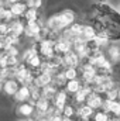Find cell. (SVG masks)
<instances>
[{
    "label": "cell",
    "mask_w": 120,
    "mask_h": 121,
    "mask_svg": "<svg viewBox=\"0 0 120 121\" xmlns=\"http://www.w3.org/2000/svg\"><path fill=\"white\" fill-rule=\"evenodd\" d=\"M17 121H35V117H30V118H20Z\"/></svg>",
    "instance_id": "cell-32"
},
{
    "label": "cell",
    "mask_w": 120,
    "mask_h": 121,
    "mask_svg": "<svg viewBox=\"0 0 120 121\" xmlns=\"http://www.w3.org/2000/svg\"><path fill=\"white\" fill-rule=\"evenodd\" d=\"M54 49H55V54L64 55V54H66L68 51L72 49V42L69 39L61 37V34H60V38L55 39V42H54Z\"/></svg>",
    "instance_id": "cell-12"
},
{
    "label": "cell",
    "mask_w": 120,
    "mask_h": 121,
    "mask_svg": "<svg viewBox=\"0 0 120 121\" xmlns=\"http://www.w3.org/2000/svg\"><path fill=\"white\" fill-rule=\"evenodd\" d=\"M96 37V31H95V28L90 26V24H86L85 23V26H83V31H82V39L83 41H89V39H92V38H95Z\"/></svg>",
    "instance_id": "cell-24"
},
{
    "label": "cell",
    "mask_w": 120,
    "mask_h": 121,
    "mask_svg": "<svg viewBox=\"0 0 120 121\" xmlns=\"http://www.w3.org/2000/svg\"><path fill=\"white\" fill-rule=\"evenodd\" d=\"M81 87H82V82H81L79 78H76V79L68 80V82L65 83V86H64V90L66 91L69 96H74V94L79 90Z\"/></svg>",
    "instance_id": "cell-17"
},
{
    "label": "cell",
    "mask_w": 120,
    "mask_h": 121,
    "mask_svg": "<svg viewBox=\"0 0 120 121\" xmlns=\"http://www.w3.org/2000/svg\"><path fill=\"white\" fill-rule=\"evenodd\" d=\"M41 96V87H37V86H30V101L31 103H35Z\"/></svg>",
    "instance_id": "cell-26"
},
{
    "label": "cell",
    "mask_w": 120,
    "mask_h": 121,
    "mask_svg": "<svg viewBox=\"0 0 120 121\" xmlns=\"http://www.w3.org/2000/svg\"><path fill=\"white\" fill-rule=\"evenodd\" d=\"M64 75L66 80H72V79L79 78V70L78 68H64Z\"/></svg>",
    "instance_id": "cell-25"
},
{
    "label": "cell",
    "mask_w": 120,
    "mask_h": 121,
    "mask_svg": "<svg viewBox=\"0 0 120 121\" xmlns=\"http://www.w3.org/2000/svg\"><path fill=\"white\" fill-rule=\"evenodd\" d=\"M48 121H62V116L61 114H51V116H45Z\"/></svg>",
    "instance_id": "cell-30"
},
{
    "label": "cell",
    "mask_w": 120,
    "mask_h": 121,
    "mask_svg": "<svg viewBox=\"0 0 120 121\" xmlns=\"http://www.w3.org/2000/svg\"><path fill=\"white\" fill-rule=\"evenodd\" d=\"M9 9H10V11L13 13V16H14L16 18H20V17H23V16H24L26 10H27L28 7H27L26 0H17V1H14V3H11V4H9Z\"/></svg>",
    "instance_id": "cell-13"
},
{
    "label": "cell",
    "mask_w": 120,
    "mask_h": 121,
    "mask_svg": "<svg viewBox=\"0 0 120 121\" xmlns=\"http://www.w3.org/2000/svg\"><path fill=\"white\" fill-rule=\"evenodd\" d=\"M106 58L110 60L113 65L120 63V44L119 42H110L106 48Z\"/></svg>",
    "instance_id": "cell-8"
},
{
    "label": "cell",
    "mask_w": 120,
    "mask_h": 121,
    "mask_svg": "<svg viewBox=\"0 0 120 121\" xmlns=\"http://www.w3.org/2000/svg\"><path fill=\"white\" fill-rule=\"evenodd\" d=\"M1 85H3V80L0 79V91H1Z\"/></svg>",
    "instance_id": "cell-37"
},
{
    "label": "cell",
    "mask_w": 120,
    "mask_h": 121,
    "mask_svg": "<svg viewBox=\"0 0 120 121\" xmlns=\"http://www.w3.org/2000/svg\"><path fill=\"white\" fill-rule=\"evenodd\" d=\"M0 6H6V4H1V3H0Z\"/></svg>",
    "instance_id": "cell-39"
},
{
    "label": "cell",
    "mask_w": 120,
    "mask_h": 121,
    "mask_svg": "<svg viewBox=\"0 0 120 121\" xmlns=\"http://www.w3.org/2000/svg\"><path fill=\"white\" fill-rule=\"evenodd\" d=\"M51 101H52V106H54L55 108H58V110L62 111V108L65 107V104L72 103V96H69L64 89H60V90L55 93V96L52 97Z\"/></svg>",
    "instance_id": "cell-4"
},
{
    "label": "cell",
    "mask_w": 120,
    "mask_h": 121,
    "mask_svg": "<svg viewBox=\"0 0 120 121\" xmlns=\"http://www.w3.org/2000/svg\"><path fill=\"white\" fill-rule=\"evenodd\" d=\"M51 82H52V75H51V73L38 72V73L34 76V82H32V86H37V87H44V86L50 85Z\"/></svg>",
    "instance_id": "cell-16"
},
{
    "label": "cell",
    "mask_w": 120,
    "mask_h": 121,
    "mask_svg": "<svg viewBox=\"0 0 120 121\" xmlns=\"http://www.w3.org/2000/svg\"><path fill=\"white\" fill-rule=\"evenodd\" d=\"M10 32L17 35V37H23L24 35V27H26V21L20 17V18H14L10 23Z\"/></svg>",
    "instance_id": "cell-15"
},
{
    "label": "cell",
    "mask_w": 120,
    "mask_h": 121,
    "mask_svg": "<svg viewBox=\"0 0 120 121\" xmlns=\"http://www.w3.org/2000/svg\"><path fill=\"white\" fill-rule=\"evenodd\" d=\"M85 104H88L92 110H99V108H102V104H103V96L96 91H92L88 96Z\"/></svg>",
    "instance_id": "cell-14"
},
{
    "label": "cell",
    "mask_w": 120,
    "mask_h": 121,
    "mask_svg": "<svg viewBox=\"0 0 120 121\" xmlns=\"http://www.w3.org/2000/svg\"><path fill=\"white\" fill-rule=\"evenodd\" d=\"M42 26H44V21H42L41 18L37 20V21H28V23H26V27H24V37H27V38H30V39H34V38L38 35L40 30L42 28Z\"/></svg>",
    "instance_id": "cell-6"
},
{
    "label": "cell",
    "mask_w": 120,
    "mask_h": 121,
    "mask_svg": "<svg viewBox=\"0 0 120 121\" xmlns=\"http://www.w3.org/2000/svg\"><path fill=\"white\" fill-rule=\"evenodd\" d=\"M79 121H89V120H79Z\"/></svg>",
    "instance_id": "cell-38"
},
{
    "label": "cell",
    "mask_w": 120,
    "mask_h": 121,
    "mask_svg": "<svg viewBox=\"0 0 120 121\" xmlns=\"http://www.w3.org/2000/svg\"><path fill=\"white\" fill-rule=\"evenodd\" d=\"M117 100L120 101V86H117Z\"/></svg>",
    "instance_id": "cell-34"
},
{
    "label": "cell",
    "mask_w": 120,
    "mask_h": 121,
    "mask_svg": "<svg viewBox=\"0 0 120 121\" xmlns=\"http://www.w3.org/2000/svg\"><path fill=\"white\" fill-rule=\"evenodd\" d=\"M13 101L16 104H20V103H24V101H30V86H26V85H20V87L17 89V91L11 96Z\"/></svg>",
    "instance_id": "cell-9"
},
{
    "label": "cell",
    "mask_w": 120,
    "mask_h": 121,
    "mask_svg": "<svg viewBox=\"0 0 120 121\" xmlns=\"http://www.w3.org/2000/svg\"><path fill=\"white\" fill-rule=\"evenodd\" d=\"M16 114H17L20 118H30V117H34V116H35L34 103H31V101H24V103L17 104V107H16Z\"/></svg>",
    "instance_id": "cell-5"
},
{
    "label": "cell",
    "mask_w": 120,
    "mask_h": 121,
    "mask_svg": "<svg viewBox=\"0 0 120 121\" xmlns=\"http://www.w3.org/2000/svg\"><path fill=\"white\" fill-rule=\"evenodd\" d=\"M34 108H35V116L34 117H45V116H51L54 113V106L52 101L45 99V97H40L35 103H34Z\"/></svg>",
    "instance_id": "cell-3"
},
{
    "label": "cell",
    "mask_w": 120,
    "mask_h": 121,
    "mask_svg": "<svg viewBox=\"0 0 120 121\" xmlns=\"http://www.w3.org/2000/svg\"><path fill=\"white\" fill-rule=\"evenodd\" d=\"M110 120V114L106 113L105 110L99 108V110H95L92 117L89 118V121H109Z\"/></svg>",
    "instance_id": "cell-23"
},
{
    "label": "cell",
    "mask_w": 120,
    "mask_h": 121,
    "mask_svg": "<svg viewBox=\"0 0 120 121\" xmlns=\"http://www.w3.org/2000/svg\"><path fill=\"white\" fill-rule=\"evenodd\" d=\"M75 21H76V13L72 9H64L58 13H55V14H51L44 21V24L51 31L61 32L62 30H65L66 27H69Z\"/></svg>",
    "instance_id": "cell-1"
},
{
    "label": "cell",
    "mask_w": 120,
    "mask_h": 121,
    "mask_svg": "<svg viewBox=\"0 0 120 121\" xmlns=\"http://www.w3.org/2000/svg\"><path fill=\"white\" fill-rule=\"evenodd\" d=\"M26 3H27V7H30V9H41L42 7V0H26Z\"/></svg>",
    "instance_id": "cell-29"
},
{
    "label": "cell",
    "mask_w": 120,
    "mask_h": 121,
    "mask_svg": "<svg viewBox=\"0 0 120 121\" xmlns=\"http://www.w3.org/2000/svg\"><path fill=\"white\" fill-rule=\"evenodd\" d=\"M35 121H48L47 117H35Z\"/></svg>",
    "instance_id": "cell-33"
},
{
    "label": "cell",
    "mask_w": 120,
    "mask_h": 121,
    "mask_svg": "<svg viewBox=\"0 0 120 121\" xmlns=\"http://www.w3.org/2000/svg\"><path fill=\"white\" fill-rule=\"evenodd\" d=\"M93 111L95 110H92L88 104H81V106L76 107V114L81 120H89L92 117V114H93Z\"/></svg>",
    "instance_id": "cell-18"
},
{
    "label": "cell",
    "mask_w": 120,
    "mask_h": 121,
    "mask_svg": "<svg viewBox=\"0 0 120 121\" xmlns=\"http://www.w3.org/2000/svg\"><path fill=\"white\" fill-rule=\"evenodd\" d=\"M61 114H62L64 118H72V117H76V116H78V114H76V106L72 104V103L65 104V107L62 108Z\"/></svg>",
    "instance_id": "cell-21"
},
{
    "label": "cell",
    "mask_w": 120,
    "mask_h": 121,
    "mask_svg": "<svg viewBox=\"0 0 120 121\" xmlns=\"http://www.w3.org/2000/svg\"><path fill=\"white\" fill-rule=\"evenodd\" d=\"M92 91L93 90H92V87H90L89 85H82V87L72 96V104H75L76 107L81 106V104H85L88 96H89Z\"/></svg>",
    "instance_id": "cell-7"
},
{
    "label": "cell",
    "mask_w": 120,
    "mask_h": 121,
    "mask_svg": "<svg viewBox=\"0 0 120 121\" xmlns=\"http://www.w3.org/2000/svg\"><path fill=\"white\" fill-rule=\"evenodd\" d=\"M116 11H117V13H119V14H120V4H119V6H117V7H116Z\"/></svg>",
    "instance_id": "cell-36"
},
{
    "label": "cell",
    "mask_w": 120,
    "mask_h": 121,
    "mask_svg": "<svg viewBox=\"0 0 120 121\" xmlns=\"http://www.w3.org/2000/svg\"><path fill=\"white\" fill-rule=\"evenodd\" d=\"M79 120H81V118H79L78 116H76V117H72V118H64V117H62V121H79Z\"/></svg>",
    "instance_id": "cell-31"
},
{
    "label": "cell",
    "mask_w": 120,
    "mask_h": 121,
    "mask_svg": "<svg viewBox=\"0 0 120 121\" xmlns=\"http://www.w3.org/2000/svg\"><path fill=\"white\" fill-rule=\"evenodd\" d=\"M102 96H103L105 100H117V87H115V89H112V90L103 93Z\"/></svg>",
    "instance_id": "cell-27"
},
{
    "label": "cell",
    "mask_w": 120,
    "mask_h": 121,
    "mask_svg": "<svg viewBox=\"0 0 120 121\" xmlns=\"http://www.w3.org/2000/svg\"><path fill=\"white\" fill-rule=\"evenodd\" d=\"M21 18H23L26 23H28V21H37V20L41 18V13H40L38 9H30V7H28Z\"/></svg>",
    "instance_id": "cell-19"
},
{
    "label": "cell",
    "mask_w": 120,
    "mask_h": 121,
    "mask_svg": "<svg viewBox=\"0 0 120 121\" xmlns=\"http://www.w3.org/2000/svg\"><path fill=\"white\" fill-rule=\"evenodd\" d=\"M54 42H55V41L45 38V39H41V41H34L31 47L37 51V54H38V55L42 58V60H44V59L51 58L52 55H55Z\"/></svg>",
    "instance_id": "cell-2"
},
{
    "label": "cell",
    "mask_w": 120,
    "mask_h": 121,
    "mask_svg": "<svg viewBox=\"0 0 120 121\" xmlns=\"http://www.w3.org/2000/svg\"><path fill=\"white\" fill-rule=\"evenodd\" d=\"M66 82H68V80H66V78H65V75H64V69H62V70H58V72L52 76V83H54L58 89H64V86H65Z\"/></svg>",
    "instance_id": "cell-22"
},
{
    "label": "cell",
    "mask_w": 120,
    "mask_h": 121,
    "mask_svg": "<svg viewBox=\"0 0 120 121\" xmlns=\"http://www.w3.org/2000/svg\"><path fill=\"white\" fill-rule=\"evenodd\" d=\"M60 90L52 82L50 83V85H47V86H44V87H41V96L42 97H45V99H48V100H52V97L55 96V93Z\"/></svg>",
    "instance_id": "cell-20"
},
{
    "label": "cell",
    "mask_w": 120,
    "mask_h": 121,
    "mask_svg": "<svg viewBox=\"0 0 120 121\" xmlns=\"http://www.w3.org/2000/svg\"><path fill=\"white\" fill-rule=\"evenodd\" d=\"M97 3H107V0H96Z\"/></svg>",
    "instance_id": "cell-35"
},
{
    "label": "cell",
    "mask_w": 120,
    "mask_h": 121,
    "mask_svg": "<svg viewBox=\"0 0 120 121\" xmlns=\"http://www.w3.org/2000/svg\"><path fill=\"white\" fill-rule=\"evenodd\" d=\"M62 56V66L64 68H78L81 63V58L71 49L66 54L61 55Z\"/></svg>",
    "instance_id": "cell-10"
},
{
    "label": "cell",
    "mask_w": 120,
    "mask_h": 121,
    "mask_svg": "<svg viewBox=\"0 0 120 121\" xmlns=\"http://www.w3.org/2000/svg\"><path fill=\"white\" fill-rule=\"evenodd\" d=\"M10 34V24L6 21H0V37H6Z\"/></svg>",
    "instance_id": "cell-28"
},
{
    "label": "cell",
    "mask_w": 120,
    "mask_h": 121,
    "mask_svg": "<svg viewBox=\"0 0 120 121\" xmlns=\"http://www.w3.org/2000/svg\"><path fill=\"white\" fill-rule=\"evenodd\" d=\"M18 87H20V83H18L14 78H9V79L3 80V85H1V93L6 94V96H9V97H11V96L17 91Z\"/></svg>",
    "instance_id": "cell-11"
}]
</instances>
